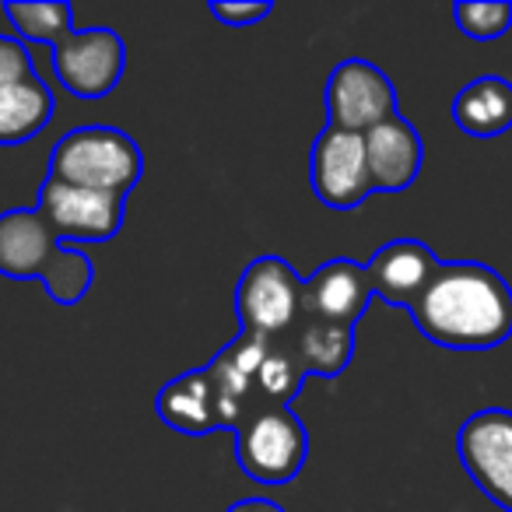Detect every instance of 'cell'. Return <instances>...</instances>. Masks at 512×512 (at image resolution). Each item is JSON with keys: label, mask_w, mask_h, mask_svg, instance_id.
<instances>
[{"label": "cell", "mask_w": 512, "mask_h": 512, "mask_svg": "<svg viewBox=\"0 0 512 512\" xmlns=\"http://www.w3.org/2000/svg\"><path fill=\"white\" fill-rule=\"evenodd\" d=\"M407 313L439 348L491 351L512 337V288L488 264H439Z\"/></svg>", "instance_id": "obj_1"}, {"label": "cell", "mask_w": 512, "mask_h": 512, "mask_svg": "<svg viewBox=\"0 0 512 512\" xmlns=\"http://www.w3.org/2000/svg\"><path fill=\"white\" fill-rule=\"evenodd\" d=\"M15 32L32 43L53 46V74L74 99H106L127 71V46L113 29H71V4H4Z\"/></svg>", "instance_id": "obj_2"}, {"label": "cell", "mask_w": 512, "mask_h": 512, "mask_svg": "<svg viewBox=\"0 0 512 512\" xmlns=\"http://www.w3.org/2000/svg\"><path fill=\"white\" fill-rule=\"evenodd\" d=\"M144 158L137 141L120 127H74L53 144L50 151V179L81 190H99L127 197L137 186Z\"/></svg>", "instance_id": "obj_3"}, {"label": "cell", "mask_w": 512, "mask_h": 512, "mask_svg": "<svg viewBox=\"0 0 512 512\" xmlns=\"http://www.w3.org/2000/svg\"><path fill=\"white\" fill-rule=\"evenodd\" d=\"M309 453V432L292 407H260L235 428V456L260 484H292Z\"/></svg>", "instance_id": "obj_4"}, {"label": "cell", "mask_w": 512, "mask_h": 512, "mask_svg": "<svg viewBox=\"0 0 512 512\" xmlns=\"http://www.w3.org/2000/svg\"><path fill=\"white\" fill-rule=\"evenodd\" d=\"M302 285H306V278H299L295 267L285 264L281 256H256L253 264L242 271L239 288H235L242 334H285L302 309Z\"/></svg>", "instance_id": "obj_5"}, {"label": "cell", "mask_w": 512, "mask_h": 512, "mask_svg": "<svg viewBox=\"0 0 512 512\" xmlns=\"http://www.w3.org/2000/svg\"><path fill=\"white\" fill-rule=\"evenodd\" d=\"M456 453L470 481L498 509L512 512V411L488 407L470 414L456 435Z\"/></svg>", "instance_id": "obj_6"}, {"label": "cell", "mask_w": 512, "mask_h": 512, "mask_svg": "<svg viewBox=\"0 0 512 512\" xmlns=\"http://www.w3.org/2000/svg\"><path fill=\"white\" fill-rule=\"evenodd\" d=\"M323 102L330 127L348 134H369L372 127L397 116V88L369 60H341L330 71Z\"/></svg>", "instance_id": "obj_7"}, {"label": "cell", "mask_w": 512, "mask_h": 512, "mask_svg": "<svg viewBox=\"0 0 512 512\" xmlns=\"http://www.w3.org/2000/svg\"><path fill=\"white\" fill-rule=\"evenodd\" d=\"M36 211L43 214V221L60 242H109L123 228L127 197L81 190V186H67L46 176V183L39 186Z\"/></svg>", "instance_id": "obj_8"}, {"label": "cell", "mask_w": 512, "mask_h": 512, "mask_svg": "<svg viewBox=\"0 0 512 512\" xmlns=\"http://www.w3.org/2000/svg\"><path fill=\"white\" fill-rule=\"evenodd\" d=\"M309 183L320 204L334 211H355L372 193L369 158H365V134H348L327 123L309 151Z\"/></svg>", "instance_id": "obj_9"}, {"label": "cell", "mask_w": 512, "mask_h": 512, "mask_svg": "<svg viewBox=\"0 0 512 512\" xmlns=\"http://www.w3.org/2000/svg\"><path fill=\"white\" fill-rule=\"evenodd\" d=\"M372 295L400 309H411L418 295L428 288L432 274L439 271V256L421 239H393L376 249L369 264Z\"/></svg>", "instance_id": "obj_10"}, {"label": "cell", "mask_w": 512, "mask_h": 512, "mask_svg": "<svg viewBox=\"0 0 512 512\" xmlns=\"http://www.w3.org/2000/svg\"><path fill=\"white\" fill-rule=\"evenodd\" d=\"M372 299L369 267L355 260H330L302 285V306L337 327L355 330Z\"/></svg>", "instance_id": "obj_11"}, {"label": "cell", "mask_w": 512, "mask_h": 512, "mask_svg": "<svg viewBox=\"0 0 512 512\" xmlns=\"http://www.w3.org/2000/svg\"><path fill=\"white\" fill-rule=\"evenodd\" d=\"M372 193H400L418 179L421 169V134L407 116H390L365 134Z\"/></svg>", "instance_id": "obj_12"}, {"label": "cell", "mask_w": 512, "mask_h": 512, "mask_svg": "<svg viewBox=\"0 0 512 512\" xmlns=\"http://www.w3.org/2000/svg\"><path fill=\"white\" fill-rule=\"evenodd\" d=\"M60 239L36 207H11L0 214V274L15 281L43 278Z\"/></svg>", "instance_id": "obj_13"}, {"label": "cell", "mask_w": 512, "mask_h": 512, "mask_svg": "<svg viewBox=\"0 0 512 512\" xmlns=\"http://www.w3.org/2000/svg\"><path fill=\"white\" fill-rule=\"evenodd\" d=\"M281 341L288 344V351L295 355V362L302 365L306 376L334 379V376H341L351 365V358H355V330L320 320V316H313L306 306L299 309L292 327L281 334Z\"/></svg>", "instance_id": "obj_14"}, {"label": "cell", "mask_w": 512, "mask_h": 512, "mask_svg": "<svg viewBox=\"0 0 512 512\" xmlns=\"http://www.w3.org/2000/svg\"><path fill=\"white\" fill-rule=\"evenodd\" d=\"M158 418L183 435H207L218 425V400L207 369H193L162 386L155 400Z\"/></svg>", "instance_id": "obj_15"}, {"label": "cell", "mask_w": 512, "mask_h": 512, "mask_svg": "<svg viewBox=\"0 0 512 512\" xmlns=\"http://www.w3.org/2000/svg\"><path fill=\"white\" fill-rule=\"evenodd\" d=\"M453 123L470 137H498L512 127V85L498 74H484L463 85L453 99Z\"/></svg>", "instance_id": "obj_16"}, {"label": "cell", "mask_w": 512, "mask_h": 512, "mask_svg": "<svg viewBox=\"0 0 512 512\" xmlns=\"http://www.w3.org/2000/svg\"><path fill=\"white\" fill-rule=\"evenodd\" d=\"M53 120V92L43 78H29L0 92V144H25Z\"/></svg>", "instance_id": "obj_17"}, {"label": "cell", "mask_w": 512, "mask_h": 512, "mask_svg": "<svg viewBox=\"0 0 512 512\" xmlns=\"http://www.w3.org/2000/svg\"><path fill=\"white\" fill-rule=\"evenodd\" d=\"M39 281L46 285V292H50V299L57 302V306H78L95 281V264L88 260V253L60 242Z\"/></svg>", "instance_id": "obj_18"}, {"label": "cell", "mask_w": 512, "mask_h": 512, "mask_svg": "<svg viewBox=\"0 0 512 512\" xmlns=\"http://www.w3.org/2000/svg\"><path fill=\"white\" fill-rule=\"evenodd\" d=\"M453 18L467 39L491 43V39L505 36V32L512 29V4H505V0H491V4H456Z\"/></svg>", "instance_id": "obj_19"}, {"label": "cell", "mask_w": 512, "mask_h": 512, "mask_svg": "<svg viewBox=\"0 0 512 512\" xmlns=\"http://www.w3.org/2000/svg\"><path fill=\"white\" fill-rule=\"evenodd\" d=\"M36 78V67H32V57L25 50L22 39L0 36V92L4 88H15L22 81Z\"/></svg>", "instance_id": "obj_20"}, {"label": "cell", "mask_w": 512, "mask_h": 512, "mask_svg": "<svg viewBox=\"0 0 512 512\" xmlns=\"http://www.w3.org/2000/svg\"><path fill=\"white\" fill-rule=\"evenodd\" d=\"M271 11H274L271 0H253V4H232V0L225 4V0H214L211 4V15L225 25H256V22H264Z\"/></svg>", "instance_id": "obj_21"}, {"label": "cell", "mask_w": 512, "mask_h": 512, "mask_svg": "<svg viewBox=\"0 0 512 512\" xmlns=\"http://www.w3.org/2000/svg\"><path fill=\"white\" fill-rule=\"evenodd\" d=\"M228 512H285V509L278 502H271V498H242Z\"/></svg>", "instance_id": "obj_22"}]
</instances>
